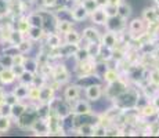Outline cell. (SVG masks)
Wrapping results in <instances>:
<instances>
[{
	"label": "cell",
	"mask_w": 159,
	"mask_h": 138,
	"mask_svg": "<svg viewBox=\"0 0 159 138\" xmlns=\"http://www.w3.org/2000/svg\"><path fill=\"white\" fill-rule=\"evenodd\" d=\"M129 90V84H127V80H123V79H119L118 82L111 83V84H107V88L104 90V94L108 97V100H114L118 96L123 94L125 91Z\"/></svg>",
	"instance_id": "1"
},
{
	"label": "cell",
	"mask_w": 159,
	"mask_h": 138,
	"mask_svg": "<svg viewBox=\"0 0 159 138\" xmlns=\"http://www.w3.org/2000/svg\"><path fill=\"white\" fill-rule=\"evenodd\" d=\"M127 30L131 40H137L140 36H143L147 32V22L143 18H133L127 25Z\"/></svg>",
	"instance_id": "2"
},
{
	"label": "cell",
	"mask_w": 159,
	"mask_h": 138,
	"mask_svg": "<svg viewBox=\"0 0 159 138\" xmlns=\"http://www.w3.org/2000/svg\"><path fill=\"white\" fill-rule=\"evenodd\" d=\"M51 78H53V82H57L58 84H65V83L69 82L71 79V72L66 68L65 62L57 64V65H53V72H51Z\"/></svg>",
	"instance_id": "3"
},
{
	"label": "cell",
	"mask_w": 159,
	"mask_h": 138,
	"mask_svg": "<svg viewBox=\"0 0 159 138\" xmlns=\"http://www.w3.org/2000/svg\"><path fill=\"white\" fill-rule=\"evenodd\" d=\"M84 96L90 102H98L104 96V88L101 83H91L84 86Z\"/></svg>",
	"instance_id": "4"
},
{
	"label": "cell",
	"mask_w": 159,
	"mask_h": 138,
	"mask_svg": "<svg viewBox=\"0 0 159 138\" xmlns=\"http://www.w3.org/2000/svg\"><path fill=\"white\" fill-rule=\"evenodd\" d=\"M97 65V60L96 58H90L87 61H82V62H76L75 70H76V76L78 78H83V76L93 75L96 70Z\"/></svg>",
	"instance_id": "5"
},
{
	"label": "cell",
	"mask_w": 159,
	"mask_h": 138,
	"mask_svg": "<svg viewBox=\"0 0 159 138\" xmlns=\"http://www.w3.org/2000/svg\"><path fill=\"white\" fill-rule=\"evenodd\" d=\"M104 28H105V30H111V32H115V33H118V35H122L123 30L127 28V22H126V20H123L122 17L116 15V17L108 18V21H107Z\"/></svg>",
	"instance_id": "6"
},
{
	"label": "cell",
	"mask_w": 159,
	"mask_h": 138,
	"mask_svg": "<svg viewBox=\"0 0 159 138\" xmlns=\"http://www.w3.org/2000/svg\"><path fill=\"white\" fill-rule=\"evenodd\" d=\"M69 10H71V18L73 22H82V21L87 20L90 17V13L84 8V6L82 3H76Z\"/></svg>",
	"instance_id": "7"
},
{
	"label": "cell",
	"mask_w": 159,
	"mask_h": 138,
	"mask_svg": "<svg viewBox=\"0 0 159 138\" xmlns=\"http://www.w3.org/2000/svg\"><path fill=\"white\" fill-rule=\"evenodd\" d=\"M90 21L93 25L96 26H105L107 21H108V15H107V11L104 7H97L93 13H90Z\"/></svg>",
	"instance_id": "8"
},
{
	"label": "cell",
	"mask_w": 159,
	"mask_h": 138,
	"mask_svg": "<svg viewBox=\"0 0 159 138\" xmlns=\"http://www.w3.org/2000/svg\"><path fill=\"white\" fill-rule=\"evenodd\" d=\"M82 94V86L80 84H69L66 86V88L64 90V100L68 102H75L76 100H79Z\"/></svg>",
	"instance_id": "9"
},
{
	"label": "cell",
	"mask_w": 159,
	"mask_h": 138,
	"mask_svg": "<svg viewBox=\"0 0 159 138\" xmlns=\"http://www.w3.org/2000/svg\"><path fill=\"white\" fill-rule=\"evenodd\" d=\"M72 105V113L75 115H89V113L93 112V108H91L90 102L89 101H83V100H76L75 102L71 104Z\"/></svg>",
	"instance_id": "10"
},
{
	"label": "cell",
	"mask_w": 159,
	"mask_h": 138,
	"mask_svg": "<svg viewBox=\"0 0 159 138\" xmlns=\"http://www.w3.org/2000/svg\"><path fill=\"white\" fill-rule=\"evenodd\" d=\"M56 88L50 84H43L40 87V100H39V104H50L51 101L56 98Z\"/></svg>",
	"instance_id": "11"
},
{
	"label": "cell",
	"mask_w": 159,
	"mask_h": 138,
	"mask_svg": "<svg viewBox=\"0 0 159 138\" xmlns=\"http://www.w3.org/2000/svg\"><path fill=\"white\" fill-rule=\"evenodd\" d=\"M119 38H120V35H118V33L111 32V30H105V33L101 35V44L104 47L115 48L119 44Z\"/></svg>",
	"instance_id": "12"
},
{
	"label": "cell",
	"mask_w": 159,
	"mask_h": 138,
	"mask_svg": "<svg viewBox=\"0 0 159 138\" xmlns=\"http://www.w3.org/2000/svg\"><path fill=\"white\" fill-rule=\"evenodd\" d=\"M46 46L48 48H58L64 44V39H62V35H60L58 32H46Z\"/></svg>",
	"instance_id": "13"
},
{
	"label": "cell",
	"mask_w": 159,
	"mask_h": 138,
	"mask_svg": "<svg viewBox=\"0 0 159 138\" xmlns=\"http://www.w3.org/2000/svg\"><path fill=\"white\" fill-rule=\"evenodd\" d=\"M141 18L145 21L147 24L159 22V7H157V6H151V7H145L144 10H143Z\"/></svg>",
	"instance_id": "14"
},
{
	"label": "cell",
	"mask_w": 159,
	"mask_h": 138,
	"mask_svg": "<svg viewBox=\"0 0 159 138\" xmlns=\"http://www.w3.org/2000/svg\"><path fill=\"white\" fill-rule=\"evenodd\" d=\"M82 38L83 40H86L87 43H93V42H101V33L97 28L94 26H87L82 30Z\"/></svg>",
	"instance_id": "15"
},
{
	"label": "cell",
	"mask_w": 159,
	"mask_h": 138,
	"mask_svg": "<svg viewBox=\"0 0 159 138\" xmlns=\"http://www.w3.org/2000/svg\"><path fill=\"white\" fill-rule=\"evenodd\" d=\"M15 80H18V76L17 73L14 72V69L11 68V66H8V68H3L0 70V83L2 84H11V83H14Z\"/></svg>",
	"instance_id": "16"
},
{
	"label": "cell",
	"mask_w": 159,
	"mask_h": 138,
	"mask_svg": "<svg viewBox=\"0 0 159 138\" xmlns=\"http://www.w3.org/2000/svg\"><path fill=\"white\" fill-rule=\"evenodd\" d=\"M73 29V21L72 20H57L56 18V25H54V30L58 32L60 35H65L66 32Z\"/></svg>",
	"instance_id": "17"
},
{
	"label": "cell",
	"mask_w": 159,
	"mask_h": 138,
	"mask_svg": "<svg viewBox=\"0 0 159 138\" xmlns=\"http://www.w3.org/2000/svg\"><path fill=\"white\" fill-rule=\"evenodd\" d=\"M62 39H64V43H66V44H79V43L83 40L82 33L79 30H76L75 28L72 30H69V32H66L62 36Z\"/></svg>",
	"instance_id": "18"
},
{
	"label": "cell",
	"mask_w": 159,
	"mask_h": 138,
	"mask_svg": "<svg viewBox=\"0 0 159 138\" xmlns=\"http://www.w3.org/2000/svg\"><path fill=\"white\" fill-rule=\"evenodd\" d=\"M29 88H30L29 84L20 83V84L15 86L13 88V93L15 94V97H17L20 101H25V100H28V97H29Z\"/></svg>",
	"instance_id": "19"
},
{
	"label": "cell",
	"mask_w": 159,
	"mask_h": 138,
	"mask_svg": "<svg viewBox=\"0 0 159 138\" xmlns=\"http://www.w3.org/2000/svg\"><path fill=\"white\" fill-rule=\"evenodd\" d=\"M46 36V29L42 26H30L26 38H29L32 42H40Z\"/></svg>",
	"instance_id": "20"
},
{
	"label": "cell",
	"mask_w": 159,
	"mask_h": 138,
	"mask_svg": "<svg viewBox=\"0 0 159 138\" xmlns=\"http://www.w3.org/2000/svg\"><path fill=\"white\" fill-rule=\"evenodd\" d=\"M30 26H32V25H30V22H29V20H28V17H26V15H21V17L17 20V24H15V29H17L20 33L25 35V36L28 35Z\"/></svg>",
	"instance_id": "21"
},
{
	"label": "cell",
	"mask_w": 159,
	"mask_h": 138,
	"mask_svg": "<svg viewBox=\"0 0 159 138\" xmlns=\"http://www.w3.org/2000/svg\"><path fill=\"white\" fill-rule=\"evenodd\" d=\"M29 22L32 26H42L44 28V14L39 13V11H32V13L26 14Z\"/></svg>",
	"instance_id": "22"
},
{
	"label": "cell",
	"mask_w": 159,
	"mask_h": 138,
	"mask_svg": "<svg viewBox=\"0 0 159 138\" xmlns=\"http://www.w3.org/2000/svg\"><path fill=\"white\" fill-rule=\"evenodd\" d=\"M119 79H120V73L118 72V69L109 68V66H108V69L104 72V75H102V82H105L107 84H111V83L118 82Z\"/></svg>",
	"instance_id": "23"
},
{
	"label": "cell",
	"mask_w": 159,
	"mask_h": 138,
	"mask_svg": "<svg viewBox=\"0 0 159 138\" xmlns=\"http://www.w3.org/2000/svg\"><path fill=\"white\" fill-rule=\"evenodd\" d=\"M140 115L143 116V118H152V116H157L159 113V110L155 108V105L152 102H147L145 105H143L141 108L139 109Z\"/></svg>",
	"instance_id": "24"
},
{
	"label": "cell",
	"mask_w": 159,
	"mask_h": 138,
	"mask_svg": "<svg viewBox=\"0 0 159 138\" xmlns=\"http://www.w3.org/2000/svg\"><path fill=\"white\" fill-rule=\"evenodd\" d=\"M28 105H29V104L24 102V101H20V102H17L15 105L11 106V113H10V116H11L13 119H15V120H17V119L20 118V116L22 115V113L25 112L26 109H28Z\"/></svg>",
	"instance_id": "25"
},
{
	"label": "cell",
	"mask_w": 159,
	"mask_h": 138,
	"mask_svg": "<svg viewBox=\"0 0 159 138\" xmlns=\"http://www.w3.org/2000/svg\"><path fill=\"white\" fill-rule=\"evenodd\" d=\"M17 46V50L20 51V53H22V54H26V53H29L30 50L33 48V42L30 40L29 38H25V39H22L18 44H15Z\"/></svg>",
	"instance_id": "26"
},
{
	"label": "cell",
	"mask_w": 159,
	"mask_h": 138,
	"mask_svg": "<svg viewBox=\"0 0 159 138\" xmlns=\"http://www.w3.org/2000/svg\"><path fill=\"white\" fill-rule=\"evenodd\" d=\"M24 68L29 72L33 73H38L39 72V61L38 58H33V57H26L25 64H24Z\"/></svg>",
	"instance_id": "27"
},
{
	"label": "cell",
	"mask_w": 159,
	"mask_h": 138,
	"mask_svg": "<svg viewBox=\"0 0 159 138\" xmlns=\"http://www.w3.org/2000/svg\"><path fill=\"white\" fill-rule=\"evenodd\" d=\"M75 60L78 61V62H82V61H87V60H90V53H89V50H87V46H84V47H82V46H79V48L76 50V53H75Z\"/></svg>",
	"instance_id": "28"
},
{
	"label": "cell",
	"mask_w": 159,
	"mask_h": 138,
	"mask_svg": "<svg viewBox=\"0 0 159 138\" xmlns=\"http://www.w3.org/2000/svg\"><path fill=\"white\" fill-rule=\"evenodd\" d=\"M118 15L127 21V18H130V15H131V6L127 2H123L118 7Z\"/></svg>",
	"instance_id": "29"
},
{
	"label": "cell",
	"mask_w": 159,
	"mask_h": 138,
	"mask_svg": "<svg viewBox=\"0 0 159 138\" xmlns=\"http://www.w3.org/2000/svg\"><path fill=\"white\" fill-rule=\"evenodd\" d=\"M35 76H36V73L29 72V70H26V69H25L20 76H18V82H20V83H24V84H29V86H32L33 80H35Z\"/></svg>",
	"instance_id": "30"
},
{
	"label": "cell",
	"mask_w": 159,
	"mask_h": 138,
	"mask_svg": "<svg viewBox=\"0 0 159 138\" xmlns=\"http://www.w3.org/2000/svg\"><path fill=\"white\" fill-rule=\"evenodd\" d=\"M39 100H40V87L32 84L30 86V88H29L28 101L30 104H39Z\"/></svg>",
	"instance_id": "31"
},
{
	"label": "cell",
	"mask_w": 159,
	"mask_h": 138,
	"mask_svg": "<svg viewBox=\"0 0 159 138\" xmlns=\"http://www.w3.org/2000/svg\"><path fill=\"white\" fill-rule=\"evenodd\" d=\"M11 123H13V122H11V116L0 115V134L10 130Z\"/></svg>",
	"instance_id": "32"
},
{
	"label": "cell",
	"mask_w": 159,
	"mask_h": 138,
	"mask_svg": "<svg viewBox=\"0 0 159 138\" xmlns=\"http://www.w3.org/2000/svg\"><path fill=\"white\" fill-rule=\"evenodd\" d=\"M148 82L152 83L154 86H157V87H159V69L158 68H154L149 70L148 73Z\"/></svg>",
	"instance_id": "33"
},
{
	"label": "cell",
	"mask_w": 159,
	"mask_h": 138,
	"mask_svg": "<svg viewBox=\"0 0 159 138\" xmlns=\"http://www.w3.org/2000/svg\"><path fill=\"white\" fill-rule=\"evenodd\" d=\"M17 102H20V100H18L17 97H15V94L11 91V93H6V98H4V104H7V105L13 106L15 105Z\"/></svg>",
	"instance_id": "34"
},
{
	"label": "cell",
	"mask_w": 159,
	"mask_h": 138,
	"mask_svg": "<svg viewBox=\"0 0 159 138\" xmlns=\"http://www.w3.org/2000/svg\"><path fill=\"white\" fill-rule=\"evenodd\" d=\"M80 3L84 6V8H86L89 13H93V11L98 7V6H97V3H96V0H82Z\"/></svg>",
	"instance_id": "35"
},
{
	"label": "cell",
	"mask_w": 159,
	"mask_h": 138,
	"mask_svg": "<svg viewBox=\"0 0 159 138\" xmlns=\"http://www.w3.org/2000/svg\"><path fill=\"white\" fill-rule=\"evenodd\" d=\"M25 60H26L25 54H22V53L14 54L13 55V66L14 65H24V64H25Z\"/></svg>",
	"instance_id": "36"
},
{
	"label": "cell",
	"mask_w": 159,
	"mask_h": 138,
	"mask_svg": "<svg viewBox=\"0 0 159 138\" xmlns=\"http://www.w3.org/2000/svg\"><path fill=\"white\" fill-rule=\"evenodd\" d=\"M105 11H107V15H108L109 18L111 17H116L118 15V7H115V6H105Z\"/></svg>",
	"instance_id": "37"
},
{
	"label": "cell",
	"mask_w": 159,
	"mask_h": 138,
	"mask_svg": "<svg viewBox=\"0 0 159 138\" xmlns=\"http://www.w3.org/2000/svg\"><path fill=\"white\" fill-rule=\"evenodd\" d=\"M42 4L46 8H54L58 4V0H42Z\"/></svg>",
	"instance_id": "38"
},
{
	"label": "cell",
	"mask_w": 159,
	"mask_h": 138,
	"mask_svg": "<svg viewBox=\"0 0 159 138\" xmlns=\"http://www.w3.org/2000/svg\"><path fill=\"white\" fill-rule=\"evenodd\" d=\"M4 98H6V91L3 87H0V108L4 105Z\"/></svg>",
	"instance_id": "39"
},
{
	"label": "cell",
	"mask_w": 159,
	"mask_h": 138,
	"mask_svg": "<svg viewBox=\"0 0 159 138\" xmlns=\"http://www.w3.org/2000/svg\"><path fill=\"white\" fill-rule=\"evenodd\" d=\"M123 2L125 0H108V4L107 6H115V7H119Z\"/></svg>",
	"instance_id": "40"
},
{
	"label": "cell",
	"mask_w": 159,
	"mask_h": 138,
	"mask_svg": "<svg viewBox=\"0 0 159 138\" xmlns=\"http://www.w3.org/2000/svg\"><path fill=\"white\" fill-rule=\"evenodd\" d=\"M151 100H152L151 102H152V104H154V105H155V108H157V109L159 110V93H158V94H155V96L152 97Z\"/></svg>",
	"instance_id": "41"
},
{
	"label": "cell",
	"mask_w": 159,
	"mask_h": 138,
	"mask_svg": "<svg viewBox=\"0 0 159 138\" xmlns=\"http://www.w3.org/2000/svg\"><path fill=\"white\" fill-rule=\"evenodd\" d=\"M96 3L98 7H105V6L108 4V0H96Z\"/></svg>",
	"instance_id": "42"
},
{
	"label": "cell",
	"mask_w": 159,
	"mask_h": 138,
	"mask_svg": "<svg viewBox=\"0 0 159 138\" xmlns=\"http://www.w3.org/2000/svg\"><path fill=\"white\" fill-rule=\"evenodd\" d=\"M154 3H155V6H157V7H159V0H154Z\"/></svg>",
	"instance_id": "43"
}]
</instances>
